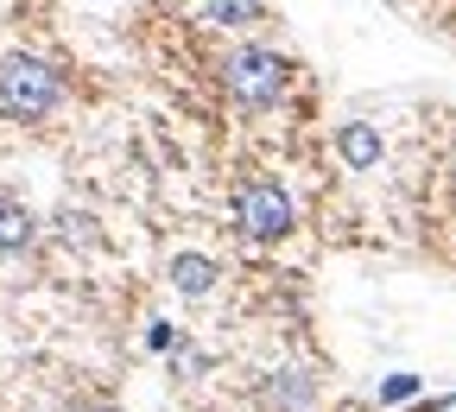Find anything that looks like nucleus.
Masks as SVG:
<instances>
[{
  "label": "nucleus",
  "instance_id": "obj_1",
  "mask_svg": "<svg viewBox=\"0 0 456 412\" xmlns=\"http://www.w3.org/2000/svg\"><path fill=\"white\" fill-rule=\"evenodd\" d=\"M57 108H64V70H57L51 57H38V51L0 57V114H7V121L38 128Z\"/></svg>",
  "mask_w": 456,
  "mask_h": 412
},
{
  "label": "nucleus",
  "instance_id": "obj_2",
  "mask_svg": "<svg viewBox=\"0 0 456 412\" xmlns=\"http://www.w3.org/2000/svg\"><path fill=\"white\" fill-rule=\"evenodd\" d=\"M292 77H298L292 57L273 51V45H241V51L222 57V89L235 95L241 108H273V102H285Z\"/></svg>",
  "mask_w": 456,
  "mask_h": 412
},
{
  "label": "nucleus",
  "instance_id": "obj_3",
  "mask_svg": "<svg viewBox=\"0 0 456 412\" xmlns=\"http://www.w3.org/2000/svg\"><path fill=\"white\" fill-rule=\"evenodd\" d=\"M228 216H235V235H248V242H285V235L298 228V203H292V191H285L279 178L235 185Z\"/></svg>",
  "mask_w": 456,
  "mask_h": 412
},
{
  "label": "nucleus",
  "instance_id": "obj_4",
  "mask_svg": "<svg viewBox=\"0 0 456 412\" xmlns=\"http://www.w3.org/2000/svg\"><path fill=\"white\" fill-rule=\"evenodd\" d=\"M317 406V375L305 362H285L266 375V412H311Z\"/></svg>",
  "mask_w": 456,
  "mask_h": 412
},
{
  "label": "nucleus",
  "instance_id": "obj_5",
  "mask_svg": "<svg viewBox=\"0 0 456 412\" xmlns=\"http://www.w3.org/2000/svg\"><path fill=\"white\" fill-rule=\"evenodd\" d=\"M380 152H387V140H380L374 121H342V128H336V159L349 165V171H374Z\"/></svg>",
  "mask_w": 456,
  "mask_h": 412
},
{
  "label": "nucleus",
  "instance_id": "obj_6",
  "mask_svg": "<svg viewBox=\"0 0 456 412\" xmlns=\"http://www.w3.org/2000/svg\"><path fill=\"white\" fill-rule=\"evenodd\" d=\"M38 248V210L20 197H0V254H26Z\"/></svg>",
  "mask_w": 456,
  "mask_h": 412
},
{
  "label": "nucleus",
  "instance_id": "obj_7",
  "mask_svg": "<svg viewBox=\"0 0 456 412\" xmlns=\"http://www.w3.org/2000/svg\"><path fill=\"white\" fill-rule=\"evenodd\" d=\"M171 285H178L184 299H203L216 285V260L209 254H171Z\"/></svg>",
  "mask_w": 456,
  "mask_h": 412
},
{
  "label": "nucleus",
  "instance_id": "obj_8",
  "mask_svg": "<svg viewBox=\"0 0 456 412\" xmlns=\"http://www.w3.org/2000/svg\"><path fill=\"white\" fill-rule=\"evenodd\" d=\"M203 20L216 32H248L260 26V0H203Z\"/></svg>",
  "mask_w": 456,
  "mask_h": 412
},
{
  "label": "nucleus",
  "instance_id": "obj_9",
  "mask_svg": "<svg viewBox=\"0 0 456 412\" xmlns=\"http://www.w3.org/2000/svg\"><path fill=\"white\" fill-rule=\"evenodd\" d=\"M412 393H419V381H412V375H393V381H380V400H387V406L412 400Z\"/></svg>",
  "mask_w": 456,
  "mask_h": 412
},
{
  "label": "nucleus",
  "instance_id": "obj_10",
  "mask_svg": "<svg viewBox=\"0 0 456 412\" xmlns=\"http://www.w3.org/2000/svg\"><path fill=\"white\" fill-rule=\"evenodd\" d=\"M70 412H121V400H114V393H89V400H77Z\"/></svg>",
  "mask_w": 456,
  "mask_h": 412
},
{
  "label": "nucleus",
  "instance_id": "obj_11",
  "mask_svg": "<svg viewBox=\"0 0 456 412\" xmlns=\"http://www.w3.org/2000/svg\"><path fill=\"white\" fill-rule=\"evenodd\" d=\"M437 412H456V393H450V400H437Z\"/></svg>",
  "mask_w": 456,
  "mask_h": 412
}]
</instances>
